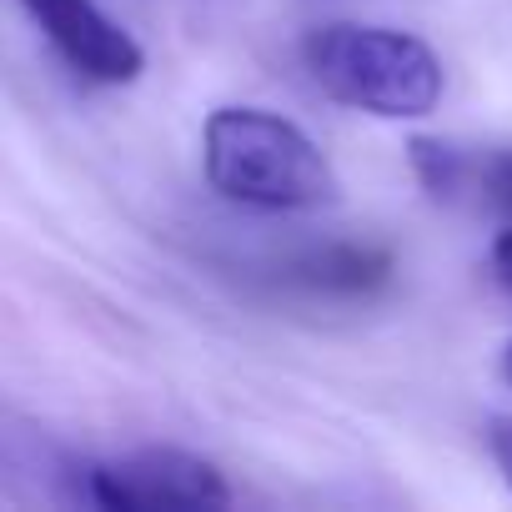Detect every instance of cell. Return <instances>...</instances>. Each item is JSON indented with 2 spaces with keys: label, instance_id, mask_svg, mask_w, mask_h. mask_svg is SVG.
Segmentation results:
<instances>
[{
  "label": "cell",
  "instance_id": "8",
  "mask_svg": "<svg viewBox=\"0 0 512 512\" xmlns=\"http://www.w3.org/2000/svg\"><path fill=\"white\" fill-rule=\"evenodd\" d=\"M487 447H492V457H497V467H502V477H507V487H512V417H492Z\"/></svg>",
  "mask_w": 512,
  "mask_h": 512
},
{
  "label": "cell",
  "instance_id": "4",
  "mask_svg": "<svg viewBox=\"0 0 512 512\" xmlns=\"http://www.w3.org/2000/svg\"><path fill=\"white\" fill-rule=\"evenodd\" d=\"M21 11L51 41V51L96 86H131L146 71L141 41L111 21L96 0H21Z\"/></svg>",
  "mask_w": 512,
  "mask_h": 512
},
{
  "label": "cell",
  "instance_id": "7",
  "mask_svg": "<svg viewBox=\"0 0 512 512\" xmlns=\"http://www.w3.org/2000/svg\"><path fill=\"white\" fill-rule=\"evenodd\" d=\"M477 186H482V196H487L497 211L512 216V151H492V156H482V166H477Z\"/></svg>",
  "mask_w": 512,
  "mask_h": 512
},
{
  "label": "cell",
  "instance_id": "3",
  "mask_svg": "<svg viewBox=\"0 0 512 512\" xmlns=\"http://www.w3.org/2000/svg\"><path fill=\"white\" fill-rule=\"evenodd\" d=\"M76 492L81 502L106 512H196L231 502L226 472L181 447H146L111 462H81Z\"/></svg>",
  "mask_w": 512,
  "mask_h": 512
},
{
  "label": "cell",
  "instance_id": "6",
  "mask_svg": "<svg viewBox=\"0 0 512 512\" xmlns=\"http://www.w3.org/2000/svg\"><path fill=\"white\" fill-rule=\"evenodd\" d=\"M407 166H412L417 186H422L432 201H452V196L477 176V166H472L452 141H442V136H407Z\"/></svg>",
  "mask_w": 512,
  "mask_h": 512
},
{
  "label": "cell",
  "instance_id": "9",
  "mask_svg": "<svg viewBox=\"0 0 512 512\" xmlns=\"http://www.w3.org/2000/svg\"><path fill=\"white\" fill-rule=\"evenodd\" d=\"M487 262H492V277L512 292V221L492 236V251H487Z\"/></svg>",
  "mask_w": 512,
  "mask_h": 512
},
{
  "label": "cell",
  "instance_id": "1",
  "mask_svg": "<svg viewBox=\"0 0 512 512\" xmlns=\"http://www.w3.org/2000/svg\"><path fill=\"white\" fill-rule=\"evenodd\" d=\"M206 186L251 211H317L342 196L332 156L267 106H216L201 126Z\"/></svg>",
  "mask_w": 512,
  "mask_h": 512
},
{
  "label": "cell",
  "instance_id": "5",
  "mask_svg": "<svg viewBox=\"0 0 512 512\" xmlns=\"http://www.w3.org/2000/svg\"><path fill=\"white\" fill-rule=\"evenodd\" d=\"M397 262L392 251L377 241H327V246H307L302 256L282 267V277L292 287H302L307 297H327V302H362L377 297L392 282Z\"/></svg>",
  "mask_w": 512,
  "mask_h": 512
},
{
  "label": "cell",
  "instance_id": "10",
  "mask_svg": "<svg viewBox=\"0 0 512 512\" xmlns=\"http://www.w3.org/2000/svg\"><path fill=\"white\" fill-rule=\"evenodd\" d=\"M502 382H507V387H512V342H507V347H502Z\"/></svg>",
  "mask_w": 512,
  "mask_h": 512
},
{
  "label": "cell",
  "instance_id": "2",
  "mask_svg": "<svg viewBox=\"0 0 512 512\" xmlns=\"http://www.w3.org/2000/svg\"><path fill=\"white\" fill-rule=\"evenodd\" d=\"M302 66L317 91L377 121H422L442 106V56L397 26L322 21L302 36Z\"/></svg>",
  "mask_w": 512,
  "mask_h": 512
}]
</instances>
